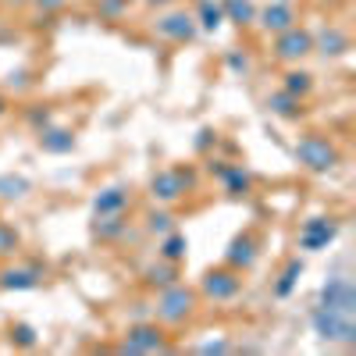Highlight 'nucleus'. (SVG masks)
Masks as SVG:
<instances>
[{"label":"nucleus","mask_w":356,"mask_h":356,"mask_svg":"<svg viewBox=\"0 0 356 356\" xmlns=\"http://www.w3.org/2000/svg\"><path fill=\"white\" fill-rule=\"evenodd\" d=\"M150 310H154V321L157 324H164V328H178V324H186L200 310V292L193 285L175 282V285H168V289L157 292V303Z\"/></svg>","instance_id":"f257e3e1"},{"label":"nucleus","mask_w":356,"mask_h":356,"mask_svg":"<svg viewBox=\"0 0 356 356\" xmlns=\"http://www.w3.org/2000/svg\"><path fill=\"white\" fill-rule=\"evenodd\" d=\"M196 186H200V175L186 164H178V168H164V171H157L154 178H150V196L161 203V207H171V203H178V200H186L189 193H196Z\"/></svg>","instance_id":"f03ea898"},{"label":"nucleus","mask_w":356,"mask_h":356,"mask_svg":"<svg viewBox=\"0 0 356 356\" xmlns=\"http://www.w3.org/2000/svg\"><path fill=\"white\" fill-rule=\"evenodd\" d=\"M296 161L314 175H324V171H335L342 164V154L324 132H307V136H300V143H296Z\"/></svg>","instance_id":"7ed1b4c3"},{"label":"nucleus","mask_w":356,"mask_h":356,"mask_svg":"<svg viewBox=\"0 0 356 356\" xmlns=\"http://www.w3.org/2000/svg\"><path fill=\"white\" fill-rule=\"evenodd\" d=\"M114 353H129V356H139V353H171V342H168V332L164 324L157 321H132L122 342L114 346Z\"/></svg>","instance_id":"20e7f679"},{"label":"nucleus","mask_w":356,"mask_h":356,"mask_svg":"<svg viewBox=\"0 0 356 356\" xmlns=\"http://www.w3.org/2000/svg\"><path fill=\"white\" fill-rule=\"evenodd\" d=\"M200 300H211V303H232L235 296H243V271L221 264V267H211L203 278H200Z\"/></svg>","instance_id":"39448f33"},{"label":"nucleus","mask_w":356,"mask_h":356,"mask_svg":"<svg viewBox=\"0 0 356 356\" xmlns=\"http://www.w3.org/2000/svg\"><path fill=\"white\" fill-rule=\"evenodd\" d=\"M310 324H314L317 339H324V342H335V346H353V342H356V317H346V314H332V310L314 307Z\"/></svg>","instance_id":"423d86ee"},{"label":"nucleus","mask_w":356,"mask_h":356,"mask_svg":"<svg viewBox=\"0 0 356 356\" xmlns=\"http://www.w3.org/2000/svg\"><path fill=\"white\" fill-rule=\"evenodd\" d=\"M271 54L278 57V61H285V65H300L303 57L314 54V33H310V29H303V25H289L285 33L275 36Z\"/></svg>","instance_id":"0eeeda50"},{"label":"nucleus","mask_w":356,"mask_h":356,"mask_svg":"<svg viewBox=\"0 0 356 356\" xmlns=\"http://www.w3.org/2000/svg\"><path fill=\"white\" fill-rule=\"evenodd\" d=\"M207 171L218 178L221 189H225V196H232V200H243V196L253 193V175H250L243 164H232V161L211 157V161H207Z\"/></svg>","instance_id":"6e6552de"},{"label":"nucleus","mask_w":356,"mask_h":356,"mask_svg":"<svg viewBox=\"0 0 356 356\" xmlns=\"http://www.w3.org/2000/svg\"><path fill=\"white\" fill-rule=\"evenodd\" d=\"M154 33H157L161 40H168V43H193L196 33H200V25H196V18H193L189 11H182V8H168L164 15H157Z\"/></svg>","instance_id":"1a4fd4ad"},{"label":"nucleus","mask_w":356,"mask_h":356,"mask_svg":"<svg viewBox=\"0 0 356 356\" xmlns=\"http://www.w3.org/2000/svg\"><path fill=\"white\" fill-rule=\"evenodd\" d=\"M321 310H332V314H346V317H356V285L346 278V275H335L321 285V300H317Z\"/></svg>","instance_id":"9d476101"},{"label":"nucleus","mask_w":356,"mask_h":356,"mask_svg":"<svg viewBox=\"0 0 356 356\" xmlns=\"http://www.w3.org/2000/svg\"><path fill=\"white\" fill-rule=\"evenodd\" d=\"M335 239H339V221L335 218H310L300 228V250H307V253L328 250Z\"/></svg>","instance_id":"9b49d317"},{"label":"nucleus","mask_w":356,"mask_h":356,"mask_svg":"<svg viewBox=\"0 0 356 356\" xmlns=\"http://www.w3.org/2000/svg\"><path fill=\"white\" fill-rule=\"evenodd\" d=\"M43 278H47V267H36V264H8V267H0V289L4 292H29V289H36Z\"/></svg>","instance_id":"f8f14e48"},{"label":"nucleus","mask_w":356,"mask_h":356,"mask_svg":"<svg viewBox=\"0 0 356 356\" xmlns=\"http://www.w3.org/2000/svg\"><path fill=\"white\" fill-rule=\"evenodd\" d=\"M257 257H260V239H257V232H239L235 239L228 243V250H225V264L228 267H235V271H250V267L257 264Z\"/></svg>","instance_id":"ddd939ff"},{"label":"nucleus","mask_w":356,"mask_h":356,"mask_svg":"<svg viewBox=\"0 0 356 356\" xmlns=\"http://www.w3.org/2000/svg\"><path fill=\"white\" fill-rule=\"evenodd\" d=\"M132 207V189L129 186H107L93 196V214L104 218V214H129Z\"/></svg>","instance_id":"4468645a"},{"label":"nucleus","mask_w":356,"mask_h":356,"mask_svg":"<svg viewBox=\"0 0 356 356\" xmlns=\"http://www.w3.org/2000/svg\"><path fill=\"white\" fill-rule=\"evenodd\" d=\"M36 143L43 154H54V157H65L75 150V132L72 129H61V125H47L36 132Z\"/></svg>","instance_id":"2eb2a0df"},{"label":"nucleus","mask_w":356,"mask_h":356,"mask_svg":"<svg viewBox=\"0 0 356 356\" xmlns=\"http://www.w3.org/2000/svg\"><path fill=\"white\" fill-rule=\"evenodd\" d=\"M314 54H321V57H342V54H349V33L339 29V25H324L321 33L314 36Z\"/></svg>","instance_id":"dca6fc26"},{"label":"nucleus","mask_w":356,"mask_h":356,"mask_svg":"<svg viewBox=\"0 0 356 356\" xmlns=\"http://www.w3.org/2000/svg\"><path fill=\"white\" fill-rule=\"evenodd\" d=\"M129 232H132L129 214H104L93 221V239H100V243H122Z\"/></svg>","instance_id":"f3484780"},{"label":"nucleus","mask_w":356,"mask_h":356,"mask_svg":"<svg viewBox=\"0 0 356 356\" xmlns=\"http://www.w3.org/2000/svg\"><path fill=\"white\" fill-rule=\"evenodd\" d=\"M257 22L267 29V33H285L289 25H296V11L292 4H282V0H275V4H267L264 11H257Z\"/></svg>","instance_id":"a211bd4d"},{"label":"nucleus","mask_w":356,"mask_h":356,"mask_svg":"<svg viewBox=\"0 0 356 356\" xmlns=\"http://www.w3.org/2000/svg\"><path fill=\"white\" fill-rule=\"evenodd\" d=\"M267 111H271L275 118H282V122H300V118L307 114L303 100L292 97V93H285V89H278V93L267 97Z\"/></svg>","instance_id":"6ab92c4d"},{"label":"nucleus","mask_w":356,"mask_h":356,"mask_svg":"<svg viewBox=\"0 0 356 356\" xmlns=\"http://www.w3.org/2000/svg\"><path fill=\"white\" fill-rule=\"evenodd\" d=\"M175 282H182V275H178V264L161 260V257H157V264H150V267L143 271V285L154 289V292H161V289H168V285H175Z\"/></svg>","instance_id":"aec40b11"},{"label":"nucleus","mask_w":356,"mask_h":356,"mask_svg":"<svg viewBox=\"0 0 356 356\" xmlns=\"http://www.w3.org/2000/svg\"><path fill=\"white\" fill-rule=\"evenodd\" d=\"M303 271H307V260H303V257H292V260L285 264V271H282L278 282H275V296H278V300H289V296L296 292V285H300Z\"/></svg>","instance_id":"412c9836"},{"label":"nucleus","mask_w":356,"mask_h":356,"mask_svg":"<svg viewBox=\"0 0 356 356\" xmlns=\"http://www.w3.org/2000/svg\"><path fill=\"white\" fill-rule=\"evenodd\" d=\"M186 253H189V239H186V235L182 232H164L161 235V246H157V257L161 260H171V264H182L186 260Z\"/></svg>","instance_id":"4be33fe9"},{"label":"nucleus","mask_w":356,"mask_h":356,"mask_svg":"<svg viewBox=\"0 0 356 356\" xmlns=\"http://www.w3.org/2000/svg\"><path fill=\"white\" fill-rule=\"evenodd\" d=\"M196 25L203 29V33H218L221 22H225V8L221 0H196Z\"/></svg>","instance_id":"5701e85b"},{"label":"nucleus","mask_w":356,"mask_h":356,"mask_svg":"<svg viewBox=\"0 0 356 356\" xmlns=\"http://www.w3.org/2000/svg\"><path fill=\"white\" fill-rule=\"evenodd\" d=\"M221 8H225V22L239 25V29H246V25H253V22H257V8H253V0H221Z\"/></svg>","instance_id":"b1692460"},{"label":"nucleus","mask_w":356,"mask_h":356,"mask_svg":"<svg viewBox=\"0 0 356 356\" xmlns=\"http://www.w3.org/2000/svg\"><path fill=\"white\" fill-rule=\"evenodd\" d=\"M282 89H285V93H292V97H300V100H307L314 93V75L307 68H289Z\"/></svg>","instance_id":"393cba45"},{"label":"nucleus","mask_w":356,"mask_h":356,"mask_svg":"<svg viewBox=\"0 0 356 356\" xmlns=\"http://www.w3.org/2000/svg\"><path fill=\"white\" fill-rule=\"evenodd\" d=\"M29 189L33 186L25 175H0V200H25Z\"/></svg>","instance_id":"a878e982"},{"label":"nucleus","mask_w":356,"mask_h":356,"mask_svg":"<svg viewBox=\"0 0 356 356\" xmlns=\"http://www.w3.org/2000/svg\"><path fill=\"white\" fill-rule=\"evenodd\" d=\"M143 228L150 232V235H164V232L175 228V218H171V211H164V207H154V211H146Z\"/></svg>","instance_id":"bb28decb"},{"label":"nucleus","mask_w":356,"mask_h":356,"mask_svg":"<svg viewBox=\"0 0 356 356\" xmlns=\"http://www.w3.org/2000/svg\"><path fill=\"white\" fill-rule=\"evenodd\" d=\"M129 8H132V0H97V4H93V11H97L100 22H118V18H125Z\"/></svg>","instance_id":"cd10ccee"},{"label":"nucleus","mask_w":356,"mask_h":356,"mask_svg":"<svg viewBox=\"0 0 356 356\" xmlns=\"http://www.w3.org/2000/svg\"><path fill=\"white\" fill-rule=\"evenodd\" d=\"M11 342L18 346V349H36V328L33 324H25V321H18V324H11Z\"/></svg>","instance_id":"c85d7f7f"},{"label":"nucleus","mask_w":356,"mask_h":356,"mask_svg":"<svg viewBox=\"0 0 356 356\" xmlns=\"http://www.w3.org/2000/svg\"><path fill=\"white\" fill-rule=\"evenodd\" d=\"M18 250H22V235L11 225L0 221V257H15Z\"/></svg>","instance_id":"c756f323"},{"label":"nucleus","mask_w":356,"mask_h":356,"mask_svg":"<svg viewBox=\"0 0 356 356\" xmlns=\"http://www.w3.org/2000/svg\"><path fill=\"white\" fill-rule=\"evenodd\" d=\"M22 118H25V122L33 125L36 132H40V129H47V125H50V107H47V104H29V107L22 111Z\"/></svg>","instance_id":"7c9ffc66"},{"label":"nucleus","mask_w":356,"mask_h":356,"mask_svg":"<svg viewBox=\"0 0 356 356\" xmlns=\"http://www.w3.org/2000/svg\"><path fill=\"white\" fill-rule=\"evenodd\" d=\"M225 65H228V72H235V75H246V72H250V57H246L243 50H228V54H225Z\"/></svg>","instance_id":"2f4dec72"},{"label":"nucleus","mask_w":356,"mask_h":356,"mask_svg":"<svg viewBox=\"0 0 356 356\" xmlns=\"http://www.w3.org/2000/svg\"><path fill=\"white\" fill-rule=\"evenodd\" d=\"M196 353H203V356H225V353H232V342L228 339H214V342H203V346H196Z\"/></svg>","instance_id":"473e14b6"},{"label":"nucleus","mask_w":356,"mask_h":356,"mask_svg":"<svg viewBox=\"0 0 356 356\" xmlns=\"http://www.w3.org/2000/svg\"><path fill=\"white\" fill-rule=\"evenodd\" d=\"M211 146H218V132H214V129H200V136H196V150L207 154Z\"/></svg>","instance_id":"72a5a7b5"},{"label":"nucleus","mask_w":356,"mask_h":356,"mask_svg":"<svg viewBox=\"0 0 356 356\" xmlns=\"http://www.w3.org/2000/svg\"><path fill=\"white\" fill-rule=\"evenodd\" d=\"M68 0H36V8L40 11H57V8H65Z\"/></svg>","instance_id":"f704fd0d"},{"label":"nucleus","mask_w":356,"mask_h":356,"mask_svg":"<svg viewBox=\"0 0 356 356\" xmlns=\"http://www.w3.org/2000/svg\"><path fill=\"white\" fill-rule=\"evenodd\" d=\"M139 4H146V8H175L178 0H139Z\"/></svg>","instance_id":"c9c22d12"},{"label":"nucleus","mask_w":356,"mask_h":356,"mask_svg":"<svg viewBox=\"0 0 356 356\" xmlns=\"http://www.w3.org/2000/svg\"><path fill=\"white\" fill-rule=\"evenodd\" d=\"M4 4H11V8H25L29 0H4Z\"/></svg>","instance_id":"e433bc0d"},{"label":"nucleus","mask_w":356,"mask_h":356,"mask_svg":"<svg viewBox=\"0 0 356 356\" xmlns=\"http://www.w3.org/2000/svg\"><path fill=\"white\" fill-rule=\"evenodd\" d=\"M4 114H8V100H4V97H0V118H4Z\"/></svg>","instance_id":"4c0bfd02"},{"label":"nucleus","mask_w":356,"mask_h":356,"mask_svg":"<svg viewBox=\"0 0 356 356\" xmlns=\"http://www.w3.org/2000/svg\"><path fill=\"white\" fill-rule=\"evenodd\" d=\"M321 4H328V8H335V4H346V0H321Z\"/></svg>","instance_id":"58836bf2"},{"label":"nucleus","mask_w":356,"mask_h":356,"mask_svg":"<svg viewBox=\"0 0 356 356\" xmlns=\"http://www.w3.org/2000/svg\"><path fill=\"white\" fill-rule=\"evenodd\" d=\"M282 4H289V0H282Z\"/></svg>","instance_id":"ea45409f"}]
</instances>
